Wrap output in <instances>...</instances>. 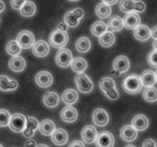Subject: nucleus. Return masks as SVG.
Here are the masks:
<instances>
[{
  "label": "nucleus",
  "mask_w": 157,
  "mask_h": 147,
  "mask_svg": "<svg viewBox=\"0 0 157 147\" xmlns=\"http://www.w3.org/2000/svg\"><path fill=\"white\" fill-rule=\"evenodd\" d=\"M123 88L130 94H136L142 90L143 84L137 74H131L124 79Z\"/></svg>",
  "instance_id": "obj_1"
},
{
  "label": "nucleus",
  "mask_w": 157,
  "mask_h": 147,
  "mask_svg": "<svg viewBox=\"0 0 157 147\" xmlns=\"http://www.w3.org/2000/svg\"><path fill=\"white\" fill-rule=\"evenodd\" d=\"M68 40L69 37L67 32H62V31L58 30V28L55 29L51 33L48 38L51 45L58 49L63 48L67 44Z\"/></svg>",
  "instance_id": "obj_2"
},
{
  "label": "nucleus",
  "mask_w": 157,
  "mask_h": 147,
  "mask_svg": "<svg viewBox=\"0 0 157 147\" xmlns=\"http://www.w3.org/2000/svg\"><path fill=\"white\" fill-rule=\"evenodd\" d=\"M78 90L83 93H90L94 89V84L91 79L86 74H77L75 77Z\"/></svg>",
  "instance_id": "obj_3"
},
{
  "label": "nucleus",
  "mask_w": 157,
  "mask_h": 147,
  "mask_svg": "<svg viewBox=\"0 0 157 147\" xmlns=\"http://www.w3.org/2000/svg\"><path fill=\"white\" fill-rule=\"evenodd\" d=\"M16 41L21 49H29L35 43V37L30 31L22 30L17 35Z\"/></svg>",
  "instance_id": "obj_4"
},
{
  "label": "nucleus",
  "mask_w": 157,
  "mask_h": 147,
  "mask_svg": "<svg viewBox=\"0 0 157 147\" xmlns=\"http://www.w3.org/2000/svg\"><path fill=\"white\" fill-rule=\"evenodd\" d=\"M26 124V116L20 113H14L11 116L9 126L12 131L15 133H22Z\"/></svg>",
  "instance_id": "obj_5"
},
{
  "label": "nucleus",
  "mask_w": 157,
  "mask_h": 147,
  "mask_svg": "<svg viewBox=\"0 0 157 147\" xmlns=\"http://www.w3.org/2000/svg\"><path fill=\"white\" fill-rule=\"evenodd\" d=\"M73 60L72 52L67 48H61L57 52L55 55V62L57 65L62 68L69 67Z\"/></svg>",
  "instance_id": "obj_6"
},
{
  "label": "nucleus",
  "mask_w": 157,
  "mask_h": 147,
  "mask_svg": "<svg viewBox=\"0 0 157 147\" xmlns=\"http://www.w3.org/2000/svg\"><path fill=\"white\" fill-rule=\"evenodd\" d=\"M35 83L37 85L41 88H47L53 84V75L47 70H41L37 73L35 77Z\"/></svg>",
  "instance_id": "obj_7"
},
{
  "label": "nucleus",
  "mask_w": 157,
  "mask_h": 147,
  "mask_svg": "<svg viewBox=\"0 0 157 147\" xmlns=\"http://www.w3.org/2000/svg\"><path fill=\"white\" fill-rule=\"evenodd\" d=\"M94 123L98 126H105L109 123L110 116L107 110L103 108H97L94 110L92 114Z\"/></svg>",
  "instance_id": "obj_8"
},
{
  "label": "nucleus",
  "mask_w": 157,
  "mask_h": 147,
  "mask_svg": "<svg viewBox=\"0 0 157 147\" xmlns=\"http://www.w3.org/2000/svg\"><path fill=\"white\" fill-rule=\"evenodd\" d=\"M114 143V136L108 131H103L100 133L95 140L96 147H113Z\"/></svg>",
  "instance_id": "obj_9"
},
{
  "label": "nucleus",
  "mask_w": 157,
  "mask_h": 147,
  "mask_svg": "<svg viewBox=\"0 0 157 147\" xmlns=\"http://www.w3.org/2000/svg\"><path fill=\"white\" fill-rule=\"evenodd\" d=\"M60 117L64 122L72 123H75L78 118V112L72 106H67L61 110Z\"/></svg>",
  "instance_id": "obj_10"
},
{
  "label": "nucleus",
  "mask_w": 157,
  "mask_h": 147,
  "mask_svg": "<svg viewBox=\"0 0 157 147\" xmlns=\"http://www.w3.org/2000/svg\"><path fill=\"white\" fill-rule=\"evenodd\" d=\"M130 67V60L125 55H120L117 57L113 62V69L119 74L126 73L129 70Z\"/></svg>",
  "instance_id": "obj_11"
},
{
  "label": "nucleus",
  "mask_w": 157,
  "mask_h": 147,
  "mask_svg": "<svg viewBox=\"0 0 157 147\" xmlns=\"http://www.w3.org/2000/svg\"><path fill=\"white\" fill-rule=\"evenodd\" d=\"M39 122L34 116H28L26 118V124L22 134L25 138H32L38 129Z\"/></svg>",
  "instance_id": "obj_12"
},
{
  "label": "nucleus",
  "mask_w": 157,
  "mask_h": 147,
  "mask_svg": "<svg viewBox=\"0 0 157 147\" xmlns=\"http://www.w3.org/2000/svg\"><path fill=\"white\" fill-rule=\"evenodd\" d=\"M18 87V81L6 75H0V90L4 92L14 91Z\"/></svg>",
  "instance_id": "obj_13"
},
{
  "label": "nucleus",
  "mask_w": 157,
  "mask_h": 147,
  "mask_svg": "<svg viewBox=\"0 0 157 147\" xmlns=\"http://www.w3.org/2000/svg\"><path fill=\"white\" fill-rule=\"evenodd\" d=\"M98 130L94 126L87 125L81 130V138L83 141L87 144H91L95 142L98 137Z\"/></svg>",
  "instance_id": "obj_14"
},
{
  "label": "nucleus",
  "mask_w": 157,
  "mask_h": 147,
  "mask_svg": "<svg viewBox=\"0 0 157 147\" xmlns=\"http://www.w3.org/2000/svg\"><path fill=\"white\" fill-rule=\"evenodd\" d=\"M124 26L127 29H134L140 24L141 19L139 14L135 12L127 13L123 18Z\"/></svg>",
  "instance_id": "obj_15"
},
{
  "label": "nucleus",
  "mask_w": 157,
  "mask_h": 147,
  "mask_svg": "<svg viewBox=\"0 0 157 147\" xmlns=\"http://www.w3.org/2000/svg\"><path fill=\"white\" fill-rule=\"evenodd\" d=\"M50 51L48 44L44 40H39L32 46V53L38 58H44L47 56Z\"/></svg>",
  "instance_id": "obj_16"
},
{
  "label": "nucleus",
  "mask_w": 157,
  "mask_h": 147,
  "mask_svg": "<svg viewBox=\"0 0 157 147\" xmlns=\"http://www.w3.org/2000/svg\"><path fill=\"white\" fill-rule=\"evenodd\" d=\"M51 136H52V142L59 146L65 145L68 140V134L67 131L62 128L56 129L51 135Z\"/></svg>",
  "instance_id": "obj_17"
},
{
  "label": "nucleus",
  "mask_w": 157,
  "mask_h": 147,
  "mask_svg": "<svg viewBox=\"0 0 157 147\" xmlns=\"http://www.w3.org/2000/svg\"><path fill=\"white\" fill-rule=\"evenodd\" d=\"M138 131L131 125H127L122 127L120 131V136L126 142H133L137 138Z\"/></svg>",
  "instance_id": "obj_18"
},
{
  "label": "nucleus",
  "mask_w": 157,
  "mask_h": 147,
  "mask_svg": "<svg viewBox=\"0 0 157 147\" xmlns=\"http://www.w3.org/2000/svg\"><path fill=\"white\" fill-rule=\"evenodd\" d=\"M149 119L145 115L137 114L133 118L131 121V126L137 131H144L149 126Z\"/></svg>",
  "instance_id": "obj_19"
},
{
  "label": "nucleus",
  "mask_w": 157,
  "mask_h": 147,
  "mask_svg": "<svg viewBox=\"0 0 157 147\" xmlns=\"http://www.w3.org/2000/svg\"><path fill=\"white\" fill-rule=\"evenodd\" d=\"M60 103V96L56 92L48 91L43 96V104L48 108H55Z\"/></svg>",
  "instance_id": "obj_20"
},
{
  "label": "nucleus",
  "mask_w": 157,
  "mask_h": 147,
  "mask_svg": "<svg viewBox=\"0 0 157 147\" xmlns=\"http://www.w3.org/2000/svg\"><path fill=\"white\" fill-rule=\"evenodd\" d=\"M143 86L146 87H153L156 83V73L152 70H146L140 77Z\"/></svg>",
  "instance_id": "obj_21"
},
{
  "label": "nucleus",
  "mask_w": 157,
  "mask_h": 147,
  "mask_svg": "<svg viewBox=\"0 0 157 147\" xmlns=\"http://www.w3.org/2000/svg\"><path fill=\"white\" fill-rule=\"evenodd\" d=\"M9 67L12 71L19 73L23 71L26 67V61L24 58L21 56L13 57L9 61Z\"/></svg>",
  "instance_id": "obj_22"
},
{
  "label": "nucleus",
  "mask_w": 157,
  "mask_h": 147,
  "mask_svg": "<svg viewBox=\"0 0 157 147\" xmlns=\"http://www.w3.org/2000/svg\"><path fill=\"white\" fill-rule=\"evenodd\" d=\"M38 130L41 135L48 136H51L54 133V131L56 130V126H55V123L52 119H45L39 123Z\"/></svg>",
  "instance_id": "obj_23"
},
{
  "label": "nucleus",
  "mask_w": 157,
  "mask_h": 147,
  "mask_svg": "<svg viewBox=\"0 0 157 147\" xmlns=\"http://www.w3.org/2000/svg\"><path fill=\"white\" fill-rule=\"evenodd\" d=\"M135 38L140 41H145L150 37V29L146 24H140L133 31Z\"/></svg>",
  "instance_id": "obj_24"
},
{
  "label": "nucleus",
  "mask_w": 157,
  "mask_h": 147,
  "mask_svg": "<svg viewBox=\"0 0 157 147\" xmlns=\"http://www.w3.org/2000/svg\"><path fill=\"white\" fill-rule=\"evenodd\" d=\"M78 96H79L77 90L69 88L64 90L61 96V99L64 104L68 106H71L78 100Z\"/></svg>",
  "instance_id": "obj_25"
},
{
  "label": "nucleus",
  "mask_w": 157,
  "mask_h": 147,
  "mask_svg": "<svg viewBox=\"0 0 157 147\" xmlns=\"http://www.w3.org/2000/svg\"><path fill=\"white\" fill-rule=\"evenodd\" d=\"M36 5L34 2L27 0L20 9V14L25 18H30L36 13Z\"/></svg>",
  "instance_id": "obj_26"
},
{
  "label": "nucleus",
  "mask_w": 157,
  "mask_h": 147,
  "mask_svg": "<svg viewBox=\"0 0 157 147\" xmlns=\"http://www.w3.org/2000/svg\"><path fill=\"white\" fill-rule=\"evenodd\" d=\"M75 48L80 53H87L91 48V41L87 37H81L75 43Z\"/></svg>",
  "instance_id": "obj_27"
},
{
  "label": "nucleus",
  "mask_w": 157,
  "mask_h": 147,
  "mask_svg": "<svg viewBox=\"0 0 157 147\" xmlns=\"http://www.w3.org/2000/svg\"><path fill=\"white\" fill-rule=\"evenodd\" d=\"M116 41V36L113 32L107 31L105 33L99 37V42L101 45L104 47H109L113 45Z\"/></svg>",
  "instance_id": "obj_28"
},
{
  "label": "nucleus",
  "mask_w": 157,
  "mask_h": 147,
  "mask_svg": "<svg viewBox=\"0 0 157 147\" xmlns=\"http://www.w3.org/2000/svg\"><path fill=\"white\" fill-rule=\"evenodd\" d=\"M71 66L74 71L77 74H81L84 73L87 68V62L84 58L78 57L72 60Z\"/></svg>",
  "instance_id": "obj_29"
},
{
  "label": "nucleus",
  "mask_w": 157,
  "mask_h": 147,
  "mask_svg": "<svg viewBox=\"0 0 157 147\" xmlns=\"http://www.w3.org/2000/svg\"><path fill=\"white\" fill-rule=\"evenodd\" d=\"M124 21L123 18H121L118 15H113L109 20L107 28H110V32H117L122 30L124 28Z\"/></svg>",
  "instance_id": "obj_30"
},
{
  "label": "nucleus",
  "mask_w": 157,
  "mask_h": 147,
  "mask_svg": "<svg viewBox=\"0 0 157 147\" xmlns=\"http://www.w3.org/2000/svg\"><path fill=\"white\" fill-rule=\"evenodd\" d=\"M111 12L112 9L110 6H108L104 2L98 4L95 9V13H96L97 16L100 18H109L110 14H111Z\"/></svg>",
  "instance_id": "obj_31"
},
{
  "label": "nucleus",
  "mask_w": 157,
  "mask_h": 147,
  "mask_svg": "<svg viewBox=\"0 0 157 147\" xmlns=\"http://www.w3.org/2000/svg\"><path fill=\"white\" fill-rule=\"evenodd\" d=\"M107 24L102 21H98L94 23L90 28V31L93 35L96 37H100L107 31Z\"/></svg>",
  "instance_id": "obj_32"
},
{
  "label": "nucleus",
  "mask_w": 157,
  "mask_h": 147,
  "mask_svg": "<svg viewBox=\"0 0 157 147\" xmlns=\"http://www.w3.org/2000/svg\"><path fill=\"white\" fill-rule=\"evenodd\" d=\"M6 50L9 55L12 57H16L20 55L21 48L18 44L16 40H11L7 43L6 46Z\"/></svg>",
  "instance_id": "obj_33"
},
{
  "label": "nucleus",
  "mask_w": 157,
  "mask_h": 147,
  "mask_svg": "<svg viewBox=\"0 0 157 147\" xmlns=\"http://www.w3.org/2000/svg\"><path fill=\"white\" fill-rule=\"evenodd\" d=\"M100 88L103 92L108 91V90H111L112 88L116 87V84H115L114 80L110 77H105L102 78L99 82Z\"/></svg>",
  "instance_id": "obj_34"
},
{
  "label": "nucleus",
  "mask_w": 157,
  "mask_h": 147,
  "mask_svg": "<svg viewBox=\"0 0 157 147\" xmlns=\"http://www.w3.org/2000/svg\"><path fill=\"white\" fill-rule=\"evenodd\" d=\"M64 22L65 23L67 27L75 28L79 24L80 20H78L74 15L72 11H68L64 15Z\"/></svg>",
  "instance_id": "obj_35"
},
{
  "label": "nucleus",
  "mask_w": 157,
  "mask_h": 147,
  "mask_svg": "<svg viewBox=\"0 0 157 147\" xmlns=\"http://www.w3.org/2000/svg\"><path fill=\"white\" fill-rule=\"evenodd\" d=\"M144 100L149 103H154L157 100L156 89L153 87H147L143 93Z\"/></svg>",
  "instance_id": "obj_36"
},
{
  "label": "nucleus",
  "mask_w": 157,
  "mask_h": 147,
  "mask_svg": "<svg viewBox=\"0 0 157 147\" xmlns=\"http://www.w3.org/2000/svg\"><path fill=\"white\" fill-rule=\"evenodd\" d=\"M134 0H120L119 8L121 12L124 13H130L133 12Z\"/></svg>",
  "instance_id": "obj_37"
},
{
  "label": "nucleus",
  "mask_w": 157,
  "mask_h": 147,
  "mask_svg": "<svg viewBox=\"0 0 157 147\" xmlns=\"http://www.w3.org/2000/svg\"><path fill=\"white\" fill-rule=\"evenodd\" d=\"M11 113L6 109H0V127H6L9 126L11 118Z\"/></svg>",
  "instance_id": "obj_38"
},
{
  "label": "nucleus",
  "mask_w": 157,
  "mask_h": 147,
  "mask_svg": "<svg viewBox=\"0 0 157 147\" xmlns=\"http://www.w3.org/2000/svg\"><path fill=\"white\" fill-rule=\"evenodd\" d=\"M145 2L142 0H134V5H133V12H144L146 10Z\"/></svg>",
  "instance_id": "obj_39"
},
{
  "label": "nucleus",
  "mask_w": 157,
  "mask_h": 147,
  "mask_svg": "<svg viewBox=\"0 0 157 147\" xmlns=\"http://www.w3.org/2000/svg\"><path fill=\"white\" fill-rule=\"evenodd\" d=\"M104 94L108 99L111 100H116L120 97V93L117 89L116 88V87L112 88L111 90H108V91L104 92Z\"/></svg>",
  "instance_id": "obj_40"
},
{
  "label": "nucleus",
  "mask_w": 157,
  "mask_h": 147,
  "mask_svg": "<svg viewBox=\"0 0 157 147\" xmlns=\"http://www.w3.org/2000/svg\"><path fill=\"white\" fill-rule=\"evenodd\" d=\"M156 55L157 52L156 50H153L152 51H150V53L147 55V61H148L149 64L152 67L156 68L157 66V61H156Z\"/></svg>",
  "instance_id": "obj_41"
},
{
  "label": "nucleus",
  "mask_w": 157,
  "mask_h": 147,
  "mask_svg": "<svg viewBox=\"0 0 157 147\" xmlns=\"http://www.w3.org/2000/svg\"><path fill=\"white\" fill-rule=\"evenodd\" d=\"M27 0H11L10 3L12 7L15 10H20L23 5Z\"/></svg>",
  "instance_id": "obj_42"
},
{
  "label": "nucleus",
  "mask_w": 157,
  "mask_h": 147,
  "mask_svg": "<svg viewBox=\"0 0 157 147\" xmlns=\"http://www.w3.org/2000/svg\"><path fill=\"white\" fill-rule=\"evenodd\" d=\"M72 12H73L74 15L78 18V20L82 19V18L84 15V11L83 10V9L81 8H76L74 10H72Z\"/></svg>",
  "instance_id": "obj_43"
},
{
  "label": "nucleus",
  "mask_w": 157,
  "mask_h": 147,
  "mask_svg": "<svg viewBox=\"0 0 157 147\" xmlns=\"http://www.w3.org/2000/svg\"><path fill=\"white\" fill-rule=\"evenodd\" d=\"M142 147H156V142L153 139H147L144 142Z\"/></svg>",
  "instance_id": "obj_44"
},
{
  "label": "nucleus",
  "mask_w": 157,
  "mask_h": 147,
  "mask_svg": "<svg viewBox=\"0 0 157 147\" xmlns=\"http://www.w3.org/2000/svg\"><path fill=\"white\" fill-rule=\"evenodd\" d=\"M68 147H85L84 142L81 140H74L69 144Z\"/></svg>",
  "instance_id": "obj_45"
},
{
  "label": "nucleus",
  "mask_w": 157,
  "mask_h": 147,
  "mask_svg": "<svg viewBox=\"0 0 157 147\" xmlns=\"http://www.w3.org/2000/svg\"><path fill=\"white\" fill-rule=\"evenodd\" d=\"M36 142L35 140H33V139L26 141L25 143V147H36Z\"/></svg>",
  "instance_id": "obj_46"
},
{
  "label": "nucleus",
  "mask_w": 157,
  "mask_h": 147,
  "mask_svg": "<svg viewBox=\"0 0 157 147\" xmlns=\"http://www.w3.org/2000/svg\"><path fill=\"white\" fill-rule=\"evenodd\" d=\"M67 26L66 25V24L64 22H61L58 25V28H57L60 31H62V32H66L67 29Z\"/></svg>",
  "instance_id": "obj_47"
},
{
  "label": "nucleus",
  "mask_w": 157,
  "mask_h": 147,
  "mask_svg": "<svg viewBox=\"0 0 157 147\" xmlns=\"http://www.w3.org/2000/svg\"><path fill=\"white\" fill-rule=\"evenodd\" d=\"M119 0H102V2L108 5V6H112V5L116 4Z\"/></svg>",
  "instance_id": "obj_48"
},
{
  "label": "nucleus",
  "mask_w": 157,
  "mask_h": 147,
  "mask_svg": "<svg viewBox=\"0 0 157 147\" xmlns=\"http://www.w3.org/2000/svg\"><path fill=\"white\" fill-rule=\"evenodd\" d=\"M156 32H157V28H156V26H154V27L153 28V29H152V30L150 31V35H151V36L153 37V38H154V39H156L157 40Z\"/></svg>",
  "instance_id": "obj_49"
},
{
  "label": "nucleus",
  "mask_w": 157,
  "mask_h": 147,
  "mask_svg": "<svg viewBox=\"0 0 157 147\" xmlns=\"http://www.w3.org/2000/svg\"><path fill=\"white\" fill-rule=\"evenodd\" d=\"M5 9H6V5H5L4 2L2 0H0V13L2 12L5 10Z\"/></svg>",
  "instance_id": "obj_50"
},
{
  "label": "nucleus",
  "mask_w": 157,
  "mask_h": 147,
  "mask_svg": "<svg viewBox=\"0 0 157 147\" xmlns=\"http://www.w3.org/2000/svg\"><path fill=\"white\" fill-rule=\"evenodd\" d=\"M157 40L154 39V41H153V50H157Z\"/></svg>",
  "instance_id": "obj_51"
},
{
  "label": "nucleus",
  "mask_w": 157,
  "mask_h": 147,
  "mask_svg": "<svg viewBox=\"0 0 157 147\" xmlns=\"http://www.w3.org/2000/svg\"><path fill=\"white\" fill-rule=\"evenodd\" d=\"M36 147H50V146H48V145H46V144L41 143V144H38V145H37Z\"/></svg>",
  "instance_id": "obj_52"
},
{
  "label": "nucleus",
  "mask_w": 157,
  "mask_h": 147,
  "mask_svg": "<svg viewBox=\"0 0 157 147\" xmlns=\"http://www.w3.org/2000/svg\"><path fill=\"white\" fill-rule=\"evenodd\" d=\"M125 147H136V146H135V145H128Z\"/></svg>",
  "instance_id": "obj_53"
},
{
  "label": "nucleus",
  "mask_w": 157,
  "mask_h": 147,
  "mask_svg": "<svg viewBox=\"0 0 157 147\" xmlns=\"http://www.w3.org/2000/svg\"><path fill=\"white\" fill-rule=\"evenodd\" d=\"M70 2H77V1H79V0H68Z\"/></svg>",
  "instance_id": "obj_54"
},
{
  "label": "nucleus",
  "mask_w": 157,
  "mask_h": 147,
  "mask_svg": "<svg viewBox=\"0 0 157 147\" xmlns=\"http://www.w3.org/2000/svg\"><path fill=\"white\" fill-rule=\"evenodd\" d=\"M0 147H4V146H3V145H2V144H0Z\"/></svg>",
  "instance_id": "obj_55"
}]
</instances>
